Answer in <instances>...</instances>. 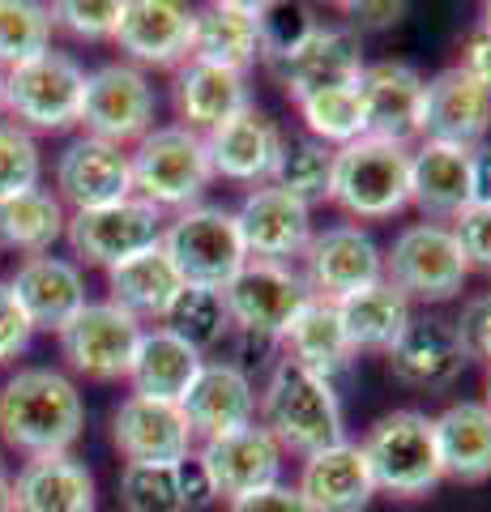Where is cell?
Returning <instances> with one entry per match:
<instances>
[{"label":"cell","instance_id":"obj_1","mask_svg":"<svg viewBox=\"0 0 491 512\" xmlns=\"http://www.w3.org/2000/svg\"><path fill=\"white\" fill-rule=\"evenodd\" d=\"M82 427V393L56 367H22L0 384V440L26 461L69 453L82 440Z\"/></svg>","mask_w":491,"mask_h":512},{"label":"cell","instance_id":"obj_2","mask_svg":"<svg viewBox=\"0 0 491 512\" xmlns=\"http://www.w3.org/2000/svg\"><path fill=\"white\" fill-rule=\"evenodd\" d=\"M257 410H261L257 423L278 440L282 453L312 457L321 448H334L346 440L338 389L291 359H282L274 367L265 393L257 397Z\"/></svg>","mask_w":491,"mask_h":512},{"label":"cell","instance_id":"obj_3","mask_svg":"<svg viewBox=\"0 0 491 512\" xmlns=\"http://www.w3.org/2000/svg\"><path fill=\"white\" fill-rule=\"evenodd\" d=\"M329 201L359 222L393 218L410 205V146L359 137L334 154Z\"/></svg>","mask_w":491,"mask_h":512},{"label":"cell","instance_id":"obj_4","mask_svg":"<svg viewBox=\"0 0 491 512\" xmlns=\"http://www.w3.org/2000/svg\"><path fill=\"white\" fill-rule=\"evenodd\" d=\"M133 197L150 201L154 210H193L205 184L214 180L210 150L201 133H188L180 124L150 128L129 154Z\"/></svg>","mask_w":491,"mask_h":512},{"label":"cell","instance_id":"obj_5","mask_svg":"<svg viewBox=\"0 0 491 512\" xmlns=\"http://www.w3.org/2000/svg\"><path fill=\"white\" fill-rule=\"evenodd\" d=\"M359 448H363V457H368L376 491L402 495V500H419V495L436 491L445 483L432 419L419 410H393L385 419H376Z\"/></svg>","mask_w":491,"mask_h":512},{"label":"cell","instance_id":"obj_6","mask_svg":"<svg viewBox=\"0 0 491 512\" xmlns=\"http://www.w3.org/2000/svg\"><path fill=\"white\" fill-rule=\"evenodd\" d=\"M163 252L171 256L184 286H223L248 265L235 214L223 205H193L163 227Z\"/></svg>","mask_w":491,"mask_h":512},{"label":"cell","instance_id":"obj_7","mask_svg":"<svg viewBox=\"0 0 491 512\" xmlns=\"http://www.w3.org/2000/svg\"><path fill=\"white\" fill-rule=\"evenodd\" d=\"M86 69L69 52H43L5 73V111L26 133H65L82 116Z\"/></svg>","mask_w":491,"mask_h":512},{"label":"cell","instance_id":"obj_8","mask_svg":"<svg viewBox=\"0 0 491 512\" xmlns=\"http://www.w3.org/2000/svg\"><path fill=\"white\" fill-rule=\"evenodd\" d=\"M466 261L462 248L449 227L440 222H415L406 227L385 256V282L398 286L406 299H423V303H445L457 299L466 286Z\"/></svg>","mask_w":491,"mask_h":512},{"label":"cell","instance_id":"obj_9","mask_svg":"<svg viewBox=\"0 0 491 512\" xmlns=\"http://www.w3.org/2000/svg\"><path fill=\"white\" fill-rule=\"evenodd\" d=\"M77 124L86 128V137L124 150L154 128V86L137 64H103V69L86 73Z\"/></svg>","mask_w":491,"mask_h":512},{"label":"cell","instance_id":"obj_10","mask_svg":"<svg viewBox=\"0 0 491 512\" xmlns=\"http://www.w3.org/2000/svg\"><path fill=\"white\" fill-rule=\"evenodd\" d=\"M65 239L82 265L112 269L129 256L163 244V210H154L141 197H124L116 205L82 210L65 222Z\"/></svg>","mask_w":491,"mask_h":512},{"label":"cell","instance_id":"obj_11","mask_svg":"<svg viewBox=\"0 0 491 512\" xmlns=\"http://www.w3.org/2000/svg\"><path fill=\"white\" fill-rule=\"evenodd\" d=\"M223 299L231 312V329H240L244 338H257V342H282L291 316L304 308L308 286L291 265L248 261L223 286Z\"/></svg>","mask_w":491,"mask_h":512},{"label":"cell","instance_id":"obj_12","mask_svg":"<svg viewBox=\"0 0 491 512\" xmlns=\"http://www.w3.org/2000/svg\"><path fill=\"white\" fill-rule=\"evenodd\" d=\"M274 73L282 77L291 103L308 99V94H325V90H346V86H359L363 77V47L359 35L346 26H308L287 52H278L274 60Z\"/></svg>","mask_w":491,"mask_h":512},{"label":"cell","instance_id":"obj_13","mask_svg":"<svg viewBox=\"0 0 491 512\" xmlns=\"http://www.w3.org/2000/svg\"><path fill=\"white\" fill-rule=\"evenodd\" d=\"M141 333L146 329L129 312H120L116 303H86L56 338L60 355L86 380H129Z\"/></svg>","mask_w":491,"mask_h":512},{"label":"cell","instance_id":"obj_14","mask_svg":"<svg viewBox=\"0 0 491 512\" xmlns=\"http://www.w3.org/2000/svg\"><path fill=\"white\" fill-rule=\"evenodd\" d=\"M299 278H304L308 295L325 303H342L346 295L385 278V256H380L368 231H359L355 222H342V227H329L308 239L304 274Z\"/></svg>","mask_w":491,"mask_h":512},{"label":"cell","instance_id":"obj_15","mask_svg":"<svg viewBox=\"0 0 491 512\" xmlns=\"http://www.w3.org/2000/svg\"><path fill=\"white\" fill-rule=\"evenodd\" d=\"M231 214H235V227H240L248 261L291 265V256H304L312 239V210L274 184L252 188L240 201V210Z\"/></svg>","mask_w":491,"mask_h":512},{"label":"cell","instance_id":"obj_16","mask_svg":"<svg viewBox=\"0 0 491 512\" xmlns=\"http://www.w3.org/2000/svg\"><path fill=\"white\" fill-rule=\"evenodd\" d=\"M112 444L129 457V466H176L193 453V427L180 402L129 393L112 414Z\"/></svg>","mask_w":491,"mask_h":512},{"label":"cell","instance_id":"obj_17","mask_svg":"<svg viewBox=\"0 0 491 512\" xmlns=\"http://www.w3.org/2000/svg\"><path fill=\"white\" fill-rule=\"evenodd\" d=\"M491 133V90H483L462 69H445L423 86V141H445V146L474 150Z\"/></svg>","mask_w":491,"mask_h":512},{"label":"cell","instance_id":"obj_18","mask_svg":"<svg viewBox=\"0 0 491 512\" xmlns=\"http://www.w3.org/2000/svg\"><path fill=\"white\" fill-rule=\"evenodd\" d=\"M423 77L402 60H380L368 64L359 77V107H363V128L368 137L398 141L410 146L423 124Z\"/></svg>","mask_w":491,"mask_h":512},{"label":"cell","instance_id":"obj_19","mask_svg":"<svg viewBox=\"0 0 491 512\" xmlns=\"http://www.w3.org/2000/svg\"><path fill=\"white\" fill-rule=\"evenodd\" d=\"M184 419L193 427V440H218V436H231L248 423H257V389L240 363H227V359H214V363H201L197 380L188 384L184 393Z\"/></svg>","mask_w":491,"mask_h":512},{"label":"cell","instance_id":"obj_20","mask_svg":"<svg viewBox=\"0 0 491 512\" xmlns=\"http://www.w3.org/2000/svg\"><path fill=\"white\" fill-rule=\"evenodd\" d=\"M56 197H60V205H73V214L133 197L129 154L120 146H107V141L77 137L73 146L56 158Z\"/></svg>","mask_w":491,"mask_h":512},{"label":"cell","instance_id":"obj_21","mask_svg":"<svg viewBox=\"0 0 491 512\" xmlns=\"http://www.w3.org/2000/svg\"><path fill=\"white\" fill-rule=\"evenodd\" d=\"M193 18L197 9L176 5V0H124L116 43L137 64L176 69L193 56Z\"/></svg>","mask_w":491,"mask_h":512},{"label":"cell","instance_id":"obj_22","mask_svg":"<svg viewBox=\"0 0 491 512\" xmlns=\"http://www.w3.org/2000/svg\"><path fill=\"white\" fill-rule=\"evenodd\" d=\"M205 466H210V478L218 487V500H244L252 491H265L282 483V448L278 440L269 436L261 423H248L231 436H218V440H205L201 448Z\"/></svg>","mask_w":491,"mask_h":512},{"label":"cell","instance_id":"obj_23","mask_svg":"<svg viewBox=\"0 0 491 512\" xmlns=\"http://www.w3.org/2000/svg\"><path fill=\"white\" fill-rule=\"evenodd\" d=\"M389 376L410 384V389H449V384L462 376L466 367V350L457 342V329L453 320L445 316H423V320H410L406 333L389 350Z\"/></svg>","mask_w":491,"mask_h":512},{"label":"cell","instance_id":"obj_24","mask_svg":"<svg viewBox=\"0 0 491 512\" xmlns=\"http://www.w3.org/2000/svg\"><path fill=\"white\" fill-rule=\"evenodd\" d=\"M9 291L18 295L30 329L60 333L86 308V278L65 256H26L13 274Z\"/></svg>","mask_w":491,"mask_h":512},{"label":"cell","instance_id":"obj_25","mask_svg":"<svg viewBox=\"0 0 491 512\" xmlns=\"http://www.w3.org/2000/svg\"><path fill=\"white\" fill-rule=\"evenodd\" d=\"M205 150H210V167L214 175L235 184H269V175L278 167L282 154V133L265 111L248 107L244 116L227 120L223 128L205 133Z\"/></svg>","mask_w":491,"mask_h":512},{"label":"cell","instance_id":"obj_26","mask_svg":"<svg viewBox=\"0 0 491 512\" xmlns=\"http://www.w3.org/2000/svg\"><path fill=\"white\" fill-rule=\"evenodd\" d=\"M171 99H176V111H180V128L201 133V137L214 133V128H223L235 116H244L252 107L244 73L214 69V64H201V60H184L176 69Z\"/></svg>","mask_w":491,"mask_h":512},{"label":"cell","instance_id":"obj_27","mask_svg":"<svg viewBox=\"0 0 491 512\" xmlns=\"http://www.w3.org/2000/svg\"><path fill=\"white\" fill-rule=\"evenodd\" d=\"M295 487L312 512H363L376 495V478L368 470L363 448L342 440L334 448H321V453L304 457V470H299Z\"/></svg>","mask_w":491,"mask_h":512},{"label":"cell","instance_id":"obj_28","mask_svg":"<svg viewBox=\"0 0 491 512\" xmlns=\"http://www.w3.org/2000/svg\"><path fill=\"white\" fill-rule=\"evenodd\" d=\"M265 56L261 43V5H240V0H214L197 9L193 18V56L214 69L248 73V64Z\"/></svg>","mask_w":491,"mask_h":512},{"label":"cell","instance_id":"obj_29","mask_svg":"<svg viewBox=\"0 0 491 512\" xmlns=\"http://www.w3.org/2000/svg\"><path fill=\"white\" fill-rule=\"evenodd\" d=\"M13 483V512H94V478L73 453L30 457Z\"/></svg>","mask_w":491,"mask_h":512},{"label":"cell","instance_id":"obj_30","mask_svg":"<svg viewBox=\"0 0 491 512\" xmlns=\"http://www.w3.org/2000/svg\"><path fill=\"white\" fill-rule=\"evenodd\" d=\"M107 291H112L107 303H116L120 312H129L141 325V320H167L171 303L184 291V278L176 274V265H171L163 244H154V248L107 269Z\"/></svg>","mask_w":491,"mask_h":512},{"label":"cell","instance_id":"obj_31","mask_svg":"<svg viewBox=\"0 0 491 512\" xmlns=\"http://www.w3.org/2000/svg\"><path fill=\"white\" fill-rule=\"evenodd\" d=\"M410 205L449 222L470 210V150L445 141H423L410 150Z\"/></svg>","mask_w":491,"mask_h":512},{"label":"cell","instance_id":"obj_32","mask_svg":"<svg viewBox=\"0 0 491 512\" xmlns=\"http://www.w3.org/2000/svg\"><path fill=\"white\" fill-rule=\"evenodd\" d=\"M201 350L188 346L180 333H171L167 325H154L141 333L137 355L129 367L133 393L137 397H154V402H184L188 384L201 372Z\"/></svg>","mask_w":491,"mask_h":512},{"label":"cell","instance_id":"obj_33","mask_svg":"<svg viewBox=\"0 0 491 512\" xmlns=\"http://www.w3.org/2000/svg\"><path fill=\"white\" fill-rule=\"evenodd\" d=\"M282 346H287V359L308 367V372H316L321 380L334 384V376H342L346 367H351L355 350L351 342H346L342 333V320H338V308L325 299L308 295L304 308H299L291 316L287 333H282Z\"/></svg>","mask_w":491,"mask_h":512},{"label":"cell","instance_id":"obj_34","mask_svg":"<svg viewBox=\"0 0 491 512\" xmlns=\"http://www.w3.org/2000/svg\"><path fill=\"white\" fill-rule=\"evenodd\" d=\"M440 474L457 483L491 478V410L483 402H457L440 419H432Z\"/></svg>","mask_w":491,"mask_h":512},{"label":"cell","instance_id":"obj_35","mask_svg":"<svg viewBox=\"0 0 491 512\" xmlns=\"http://www.w3.org/2000/svg\"><path fill=\"white\" fill-rule=\"evenodd\" d=\"M338 308V320H342V333L351 350H376V355H389L393 342L406 333V325L415 316H410V299L398 291V286H389L380 278L376 286H363V291L346 295Z\"/></svg>","mask_w":491,"mask_h":512},{"label":"cell","instance_id":"obj_36","mask_svg":"<svg viewBox=\"0 0 491 512\" xmlns=\"http://www.w3.org/2000/svg\"><path fill=\"white\" fill-rule=\"evenodd\" d=\"M65 205L47 188H26L0 201V248L18 256H47L65 235Z\"/></svg>","mask_w":491,"mask_h":512},{"label":"cell","instance_id":"obj_37","mask_svg":"<svg viewBox=\"0 0 491 512\" xmlns=\"http://www.w3.org/2000/svg\"><path fill=\"white\" fill-rule=\"evenodd\" d=\"M334 154L312 137H299V141H282V154H278V167L269 175V184L282 188L287 197L304 201L308 210L316 201H329V184H334Z\"/></svg>","mask_w":491,"mask_h":512},{"label":"cell","instance_id":"obj_38","mask_svg":"<svg viewBox=\"0 0 491 512\" xmlns=\"http://www.w3.org/2000/svg\"><path fill=\"white\" fill-rule=\"evenodd\" d=\"M167 329L180 333L201 355L214 350L231 333V312H227L223 291H214V286H184L180 299L167 312Z\"/></svg>","mask_w":491,"mask_h":512},{"label":"cell","instance_id":"obj_39","mask_svg":"<svg viewBox=\"0 0 491 512\" xmlns=\"http://www.w3.org/2000/svg\"><path fill=\"white\" fill-rule=\"evenodd\" d=\"M52 9L35 0H0V73L52 52Z\"/></svg>","mask_w":491,"mask_h":512},{"label":"cell","instance_id":"obj_40","mask_svg":"<svg viewBox=\"0 0 491 512\" xmlns=\"http://www.w3.org/2000/svg\"><path fill=\"white\" fill-rule=\"evenodd\" d=\"M299 116H304L312 141H321L329 150H342L351 141L368 137L363 128V107H359V90L346 86V90H325V94H308L299 99Z\"/></svg>","mask_w":491,"mask_h":512},{"label":"cell","instance_id":"obj_41","mask_svg":"<svg viewBox=\"0 0 491 512\" xmlns=\"http://www.w3.org/2000/svg\"><path fill=\"white\" fill-rule=\"evenodd\" d=\"M120 500L129 512H184L171 466H124Z\"/></svg>","mask_w":491,"mask_h":512},{"label":"cell","instance_id":"obj_42","mask_svg":"<svg viewBox=\"0 0 491 512\" xmlns=\"http://www.w3.org/2000/svg\"><path fill=\"white\" fill-rule=\"evenodd\" d=\"M43 158L35 137L18 124H0V201L18 197L26 188H39Z\"/></svg>","mask_w":491,"mask_h":512},{"label":"cell","instance_id":"obj_43","mask_svg":"<svg viewBox=\"0 0 491 512\" xmlns=\"http://www.w3.org/2000/svg\"><path fill=\"white\" fill-rule=\"evenodd\" d=\"M124 0H60L52 22H60L77 39H116Z\"/></svg>","mask_w":491,"mask_h":512},{"label":"cell","instance_id":"obj_44","mask_svg":"<svg viewBox=\"0 0 491 512\" xmlns=\"http://www.w3.org/2000/svg\"><path fill=\"white\" fill-rule=\"evenodd\" d=\"M453 239L462 248V261L466 269H483L491 274V205H470L453 218Z\"/></svg>","mask_w":491,"mask_h":512},{"label":"cell","instance_id":"obj_45","mask_svg":"<svg viewBox=\"0 0 491 512\" xmlns=\"http://www.w3.org/2000/svg\"><path fill=\"white\" fill-rule=\"evenodd\" d=\"M453 329H457V342L466 350V363L479 359L491 367V291L474 295L462 308V316L453 320Z\"/></svg>","mask_w":491,"mask_h":512},{"label":"cell","instance_id":"obj_46","mask_svg":"<svg viewBox=\"0 0 491 512\" xmlns=\"http://www.w3.org/2000/svg\"><path fill=\"white\" fill-rule=\"evenodd\" d=\"M171 470H176V491H180L184 512H201V508H210V504L218 500V487H214L210 466H205V457H201V453L180 457Z\"/></svg>","mask_w":491,"mask_h":512},{"label":"cell","instance_id":"obj_47","mask_svg":"<svg viewBox=\"0 0 491 512\" xmlns=\"http://www.w3.org/2000/svg\"><path fill=\"white\" fill-rule=\"evenodd\" d=\"M30 338H35V329H30L18 295L9 291V282H0V367L18 359L30 346Z\"/></svg>","mask_w":491,"mask_h":512},{"label":"cell","instance_id":"obj_48","mask_svg":"<svg viewBox=\"0 0 491 512\" xmlns=\"http://www.w3.org/2000/svg\"><path fill=\"white\" fill-rule=\"evenodd\" d=\"M227 512H312L308 500L299 495V487H287V483H274L265 491H252L244 500H231Z\"/></svg>","mask_w":491,"mask_h":512},{"label":"cell","instance_id":"obj_49","mask_svg":"<svg viewBox=\"0 0 491 512\" xmlns=\"http://www.w3.org/2000/svg\"><path fill=\"white\" fill-rule=\"evenodd\" d=\"M466 77H474L483 90H491V30L487 26H474L466 43H462V64H457Z\"/></svg>","mask_w":491,"mask_h":512},{"label":"cell","instance_id":"obj_50","mask_svg":"<svg viewBox=\"0 0 491 512\" xmlns=\"http://www.w3.org/2000/svg\"><path fill=\"white\" fill-rule=\"evenodd\" d=\"M470 205H491V141L470 150Z\"/></svg>","mask_w":491,"mask_h":512},{"label":"cell","instance_id":"obj_51","mask_svg":"<svg viewBox=\"0 0 491 512\" xmlns=\"http://www.w3.org/2000/svg\"><path fill=\"white\" fill-rule=\"evenodd\" d=\"M0 512H13V483L5 470H0Z\"/></svg>","mask_w":491,"mask_h":512},{"label":"cell","instance_id":"obj_52","mask_svg":"<svg viewBox=\"0 0 491 512\" xmlns=\"http://www.w3.org/2000/svg\"><path fill=\"white\" fill-rule=\"evenodd\" d=\"M0 111H5V73H0Z\"/></svg>","mask_w":491,"mask_h":512},{"label":"cell","instance_id":"obj_53","mask_svg":"<svg viewBox=\"0 0 491 512\" xmlns=\"http://www.w3.org/2000/svg\"><path fill=\"white\" fill-rule=\"evenodd\" d=\"M487 410H491V367H487V402H483Z\"/></svg>","mask_w":491,"mask_h":512},{"label":"cell","instance_id":"obj_54","mask_svg":"<svg viewBox=\"0 0 491 512\" xmlns=\"http://www.w3.org/2000/svg\"><path fill=\"white\" fill-rule=\"evenodd\" d=\"M483 26L491 30V5H483Z\"/></svg>","mask_w":491,"mask_h":512},{"label":"cell","instance_id":"obj_55","mask_svg":"<svg viewBox=\"0 0 491 512\" xmlns=\"http://www.w3.org/2000/svg\"><path fill=\"white\" fill-rule=\"evenodd\" d=\"M0 470H5V466H0Z\"/></svg>","mask_w":491,"mask_h":512}]
</instances>
